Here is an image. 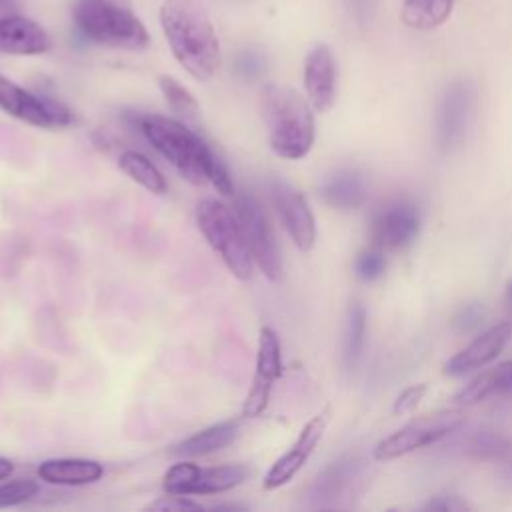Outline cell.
<instances>
[{
    "instance_id": "9c48e42d",
    "label": "cell",
    "mask_w": 512,
    "mask_h": 512,
    "mask_svg": "<svg viewBox=\"0 0 512 512\" xmlns=\"http://www.w3.org/2000/svg\"><path fill=\"white\" fill-rule=\"evenodd\" d=\"M234 212L242 224L254 264L268 280L276 282L282 274V260L274 230L262 204L252 194H238L234 202Z\"/></svg>"
},
{
    "instance_id": "cb8c5ba5",
    "label": "cell",
    "mask_w": 512,
    "mask_h": 512,
    "mask_svg": "<svg viewBox=\"0 0 512 512\" xmlns=\"http://www.w3.org/2000/svg\"><path fill=\"white\" fill-rule=\"evenodd\" d=\"M454 0H404L400 18L406 26L416 30H432L448 20Z\"/></svg>"
},
{
    "instance_id": "d6986e66",
    "label": "cell",
    "mask_w": 512,
    "mask_h": 512,
    "mask_svg": "<svg viewBox=\"0 0 512 512\" xmlns=\"http://www.w3.org/2000/svg\"><path fill=\"white\" fill-rule=\"evenodd\" d=\"M40 480L56 486H84L102 478L104 466L88 458H50L38 464Z\"/></svg>"
},
{
    "instance_id": "f546056e",
    "label": "cell",
    "mask_w": 512,
    "mask_h": 512,
    "mask_svg": "<svg viewBox=\"0 0 512 512\" xmlns=\"http://www.w3.org/2000/svg\"><path fill=\"white\" fill-rule=\"evenodd\" d=\"M146 510H162V512H184V510H202L200 502L190 500L184 494H166L146 506Z\"/></svg>"
},
{
    "instance_id": "484cf974",
    "label": "cell",
    "mask_w": 512,
    "mask_h": 512,
    "mask_svg": "<svg viewBox=\"0 0 512 512\" xmlns=\"http://www.w3.org/2000/svg\"><path fill=\"white\" fill-rule=\"evenodd\" d=\"M464 452L474 460L484 462H502L512 452V438L504 432L482 428L468 436L464 444Z\"/></svg>"
},
{
    "instance_id": "8fae6325",
    "label": "cell",
    "mask_w": 512,
    "mask_h": 512,
    "mask_svg": "<svg viewBox=\"0 0 512 512\" xmlns=\"http://www.w3.org/2000/svg\"><path fill=\"white\" fill-rule=\"evenodd\" d=\"M282 376V348L280 338L270 326H262L258 334V350H256V368L252 386L242 404V418H258L272 394L274 382Z\"/></svg>"
},
{
    "instance_id": "277c9868",
    "label": "cell",
    "mask_w": 512,
    "mask_h": 512,
    "mask_svg": "<svg viewBox=\"0 0 512 512\" xmlns=\"http://www.w3.org/2000/svg\"><path fill=\"white\" fill-rule=\"evenodd\" d=\"M74 22L96 44L142 50L150 42L144 24L122 0H78L74 4Z\"/></svg>"
},
{
    "instance_id": "1f68e13d",
    "label": "cell",
    "mask_w": 512,
    "mask_h": 512,
    "mask_svg": "<svg viewBox=\"0 0 512 512\" xmlns=\"http://www.w3.org/2000/svg\"><path fill=\"white\" fill-rule=\"evenodd\" d=\"M424 510H438V512H464L470 510V504L454 494H440L430 498L424 504Z\"/></svg>"
},
{
    "instance_id": "d6a6232c",
    "label": "cell",
    "mask_w": 512,
    "mask_h": 512,
    "mask_svg": "<svg viewBox=\"0 0 512 512\" xmlns=\"http://www.w3.org/2000/svg\"><path fill=\"white\" fill-rule=\"evenodd\" d=\"M500 478H502L508 486H512V452L500 462Z\"/></svg>"
},
{
    "instance_id": "f1b7e54d",
    "label": "cell",
    "mask_w": 512,
    "mask_h": 512,
    "mask_svg": "<svg viewBox=\"0 0 512 512\" xmlns=\"http://www.w3.org/2000/svg\"><path fill=\"white\" fill-rule=\"evenodd\" d=\"M484 322V308L480 302H466L456 308L450 318V326L456 334H470Z\"/></svg>"
},
{
    "instance_id": "ac0fdd59",
    "label": "cell",
    "mask_w": 512,
    "mask_h": 512,
    "mask_svg": "<svg viewBox=\"0 0 512 512\" xmlns=\"http://www.w3.org/2000/svg\"><path fill=\"white\" fill-rule=\"evenodd\" d=\"M50 48L48 32L22 14L0 16V52L16 56L42 54Z\"/></svg>"
},
{
    "instance_id": "7c38bea8",
    "label": "cell",
    "mask_w": 512,
    "mask_h": 512,
    "mask_svg": "<svg viewBox=\"0 0 512 512\" xmlns=\"http://www.w3.org/2000/svg\"><path fill=\"white\" fill-rule=\"evenodd\" d=\"M268 190L274 212L294 246L302 252L312 250L316 242V222L304 194L282 180H272Z\"/></svg>"
},
{
    "instance_id": "d590c367",
    "label": "cell",
    "mask_w": 512,
    "mask_h": 512,
    "mask_svg": "<svg viewBox=\"0 0 512 512\" xmlns=\"http://www.w3.org/2000/svg\"><path fill=\"white\" fill-rule=\"evenodd\" d=\"M16 0H0V16H6V14H12L10 10L14 8Z\"/></svg>"
},
{
    "instance_id": "30bf717a",
    "label": "cell",
    "mask_w": 512,
    "mask_h": 512,
    "mask_svg": "<svg viewBox=\"0 0 512 512\" xmlns=\"http://www.w3.org/2000/svg\"><path fill=\"white\" fill-rule=\"evenodd\" d=\"M474 110V86L464 80H452L436 106L434 140L442 154H452L464 140Z\"/></svg>"
},
{
    "instance_id": "4dcf8cb0",
    "label": "cell",
    "mask_w": 512,
    "mask_h": 512,
    "mask_svg": "<svg viewBox=\"0 0 512 512\" xmlns=\"http://www.w3.org/2000/svg\"><path fill=\"white\" fill-rule=\"evenodd\" d=\"M426 392H428V384L426 382H420V384H412V386H408V388H404L398 396H396V400H394V412L396 414H408V412H412L418 404H420V400L426 396Z\"/></svg>"
},
{
    "instance_id": "5bb4252c",
    "label": "cell",
    "mask_w": 512,
    "mask_h": 512,
    "mask_svg": "<svg viewBox=\"0 0 512 512\" xmlns=\"http://www.w3.org/2000/svg\"><path fill=\"white\" fill-rule=\"evenodd\" d=\"M328 422H330V406L320 410L316 416H312L302 426L294 444L266 472V476L262 480L264 490H276V488L288 484L300 472V468L308 462V458L316 450L318 442L322 440Z\"/></svg>"
},
{
    "instance_id": "836d02e7",
    "label": "cell",
    "mask_w": 512,
    "mask_h": 512,
    "mask_svg": "<svg viewBox=\"0 0 512 512\" xmlns=\"http://www.w3.org/2000/svg\"><path fill=\"white\" fill-rule=\"evenodd\" d=\"M12 472H14V464H12L8 458L0 456V480L8 478Z\"/></svg>"
},
{
    "instance_id": "ffe728a7",
    "label": "cell",
    "mask_w": 512,
    "mask_h": 512,
    "mask_svg": "<svg viewBox=\"0 0 512 512\" xmlns=\"http://www.w3.org/2000/svg\"><path fill=\"white\" fill-rule=\"evenodd\" d=\"M240 434V420H224L218 424H212L200 432H194L192 436L184 438L182 442L174 444L170 448V456L176 458H196L206 456L212 452H218L226 446H230Z\"/></svg>"
},
{
    "instance_id": "4316f807",
    "label": "cell",
    "mask_w": 512,
    "mask_h": 512,
    "mask_svg": "<svg viewBox=\"0 0 512 512\" xmlns=\"http://www.w3.org/2000/svg\"><path fill=\"white\" fill-rule=\"evenodd\" d=\"M158 86L162 90L164 100L176 114H180L184 118H196L198 102L178 80H174L172 76H160Z\"/></svg>"
},
{
    "instance_id": "7402d4cb",
    "label": "cell",
    "mask_w": 512,
    "mask_h": 512,
    "mask_svg": "<svg viewBox=\"0 0 512 512\" xmlns=\"http://www.w3.org/2000/svg\"><path fill=\"white\" fill-rule=\"evenodd\" d=\"M498 394H512V360L500 362L498 366L472 378L464 388L456 392L454 402L468 406Z\"/></svg>"
},
{
    "instance_id": "9a60e30c",
    "label": "cell",
    "mask_w": 512,
    "mask_h": 512,
    "mask_svg": "<svg viewBox=\"0 0 512 512\" xmlns=\"http://www.w3.org/2000/svg\"><path fill=\"white\" fill-rule=\"evenodd\" d=\"M304 88L316 112H328L336 100V62L326 44L314 46L304 60Z\"/></svg>"
},
{
    "instance_id": "d4e9b609",
    "label": "cell",
    "mask_w": 512,
    "mask_h": 512,
    "mask_svg": "<svg viewBox=\"0 0 512 512\" xmlns=\"http://www.w3.org/2000/svg\"><path fill=\"white\" fill-rule=\"evenodd\" d=\"M118 166L120 170L134 180L136 184H140L144 190L152 192V194H166L168 192V182L162 176V172L156 168V164L144 156L142 152L136 150H124L118 158Z\"/></svg>"
},
{
    "instance_id": "8992f818",
    "label": "cell",
    "mask_w": 512,
    "mask_h": 512,
    "mask_svg": "<svg viewBox=\"0 0 512 512\" xmlns=\"http://www.w3.org/2000/svg\"><path fill=\"white\" fill-rule=\"evenodd\" d=\"M464 424V412L460 408H442L430 414L416 416L384 440H380L374 448V458L394 460L404 454H410L418 448L438 442L440 438L456 432Z\"/></svg>"
},
{
    "instance_id": "7a4b0ae2",
    "label": "cell",
    "mask_w": 512,
    "mask_h": 512,
    "mask_svg": "<svg viewBox=\"0 0 512 512\" xmlns=\"http://www.w3.org/2000/svg\"><path fill=\"white\" fill-rule=\"evenodd\" d=\"M160 24L178 64L196 80L220 68V42L202 0H164Z\"/></svg>"
},
{
    "instance_id": "52a82bcc",
    "label": "cell",
    "mask_w": 512,
    "mask_h": 512,
    "mask_svg": "<svg viewBox=\"0 0 512 512\" xmlns=\"http://www.w3.org/2000/svg\"><path fill=\"white\" fill-rule=\"evenodd\" d=\"M252 470L246 464H222V466H198L188 460L172 464L164 474L166 494L184 496H206L220 494L240 486Z\"/></svg>"
},
{
    "instance_id": "2e32d148",
    "label": "cell",
    "mask_w": 512,
    "mask_h": 512,
    "mask_svg": "<svg viewBox=\"0 0 512 512\" xmlns=\"http://www.w3.org/2000/svg\"><path fill=\"white\" fill-rule=\"evenodd\" d=\"M510 336H512V322L510 320L488 328L486 332L476 336L468 346H464L460 352H456L444 364V374L460 376V374H466L470 370L486 366L488 362H492L502 352V348L506 346Z\"/></svg>"
},
{
    "instance_id": "5b68a950",
    "label": "cell",
    "mask_w": 512,
    "mask_h": 512,
    "mask_svg": "<svg viewBox=\"0 0 512 512\" xmlns=\"http://www.w3.org/2000/svg\"><path fill=\"white\" fill-rule=\"evenodd\" d=\"M196 224L230 274L238 280H248L254 260L236 212L222 200L204 198L196 206Z\"/></svg>"
},
{
    "instance_id": "3957f363",
    "label": "cell",
    "mask_w": 512,
    "mask_h": 512,
    "mask_svg": "<svg viewBox=\"0 0 512 512\" xmlns=\"http://www.w3.org/2000/svg\"><path fill=\"white\" fill-rule=\"evenodd\" d=\"M260 104L272 152L286 160L304 158L316 138L310 100L292 88L268 84L262 90Z\"/></svg>"
},
{
    "instance_id": "4fadbf2b",
    "label": "cell",
    "mask_w": 512,
    "mask_h": 512,
    "mask_svg": "<svg viewBox=\"0 0 512 512\" xmlns=\"http://www.w3.org/2000/svg\"><path fill=\"white\" fill-rule=\"evenodd\" d=\"M420 212L408 200L384 204L370 222V244L380 250H398L414 242L420 232Z\"/></svg>"
},
{
    "instance_id": "44dd1931",
    "label": "cell",
    "mask_w": 512,
    "mask_h": 512,
    "mask_svg": "<svg viewBox=\"0 0 512 512\" xmlns=\"http://www.w3.org/2000/svg\"><path fill=\"white\" fill-rule=\"evenodd\" d=\"M366 182L358 172L340 170L320 186L322 200L336 210H356L366 202Z\"/></svg>"
},
{
    "instance_id": "6da1fadb",
    "label": "cell",
    "mask_w": 512,
    "mask_h": 512,
    "mask_svg": "<svg viewBox=\"0 0 512 512\" xmlns=\"http://www.w3.org/2000/svg\"><path fill=\"white\" fill-rule=\"evenodd\" d=\"M138 128L152 148L168 160L184 180L194 186L210 182L222 196L234 194V184L226 166L184 122L162 114H144L138 120Z\"/></svg>"
},
{
    "instance_id": "603a6c76",
    "label": "cell",
    "mask_w": 512,
    "mask_h": 512,
    "mask_svg": "<svg viewBox=\"0 0 512 512\" xmlns=\"http://www.w3.org/2000/svg\"><path fill=\"white\" fill-rule=\"evenodd\" d=\"M366 308L360 300H352L346 310V326H344V342H342V364L346 372H352L362 356L366 342Z\"/></svg>"
},
{
    "instance_id": "e0dca14e",
    "label": "cell",
    "mask_w": 512,
    "mask_h": 512,
    "mask_svg": "<svg viewBox=\"0 0 512 512\" xmlns=\"http://www.w3.org/2000/svg\"><path fill=\"white\" fill-rule=\"evenodd\" d=\"M364 462L358 456H344L332 462L314 482L312 496L322 506H334L338 500L348 498L356 492L362 482Z\"/></svg>"
},
{
    "instance_id": "83f0119b",
    "label": "cell",
    "mask_w": 512,
    "mask_h": 512,
    "mask_svg": "<svg viewBox=\"0 0 512 512\" xmlns=\"http://www.w3.org/2000/svg\"><path fill=\"white\" fill-rule=\"evenodd\" d=\"M386 272V258L384 250L370 246L356 254L354 258V274L362 282H374Z\"/></svg>"
},
{
    "instance_id": "ba28073f",
    "label": "cell",
    "mask_w": 512,
    "mask_h": 512,
    "mask_svg": "<svg viewBox=\"0 0 512 512\" xmlns=\"http://www.w3.org/2000/svg\"><path fill=\"white\" fill-rule=\"evenodd\" d=\"M0 110L20 122L46 130L74 124V114L64 102L28 92L4 74H0Z\"/></svg>"
},
{
    "instance_id": "e575fe53",
    "label": "cell",
    "mask_w": 512,
    "mask_h": 512,
    "mask_svg": "<svg viewBox=\"0 0 512 512\" xmlns=\"http://www.w3.org/2000/svg\"><path fill=\"white\" fill-rule=\"evenodd\" d=\"M504 300H506V310H508V316H510V322H512V278L506 282Z\"/></svg>"
}]
</instances>
